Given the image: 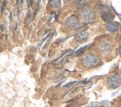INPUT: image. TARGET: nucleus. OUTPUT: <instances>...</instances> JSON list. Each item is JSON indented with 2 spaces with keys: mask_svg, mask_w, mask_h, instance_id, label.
<instances>
[{
  "mask_svg": "<svg viewBox=\"0 0 121 107\" xmlns=\"http://www.w3.org/2000/svg\"><path fill=\"white\" fill-rule=\"evenodd\" d=\"M106 28L108 31L112 32V33H114L118 30V25L116 22H108L106 25Z\"/></svg>",
  "mask_w": 121,
  "mask_h": 107,
  "instance_id": "0eeeda50",
  "label": "nucleus"
},
{
  "mask_svg": "<svg viewBox=\"0 0 121 107\" xmlns=\"http://www.w3.org/2000/svg\"><path fill=\"white\" fill-rule=\"evenodd\" d=\"M118 51H119V54H120V55L121 56V45L119 47V49H118Z\"/></svg>",
  "mask_w": 121,
  "mask_h": 107,
  "instance_id": "4468645a",
  "label": "nucleus"
},
{
  "mask_svg": "<svg viewBox=\"0 0 121 107\" xmlns=\"http://www.w3.org/2000/svg\"><path fill=\"white\" fill-rule=\"evenodd\" d=\"M39 4H40V1H38L37 2V4H36V9H35V10H34V17L36 15V13H37V12H38V10H39Z\"/></svg>",
  "mask_w": 121,
  "mask_h": 107,
  "instance_id": "9b49d317",
  "label": "nucleus"
},
{
  "mask_svg": "<svg viewBox=\"0 0 121 107\" xmlns=\"http://www.w3.org/2000/svg\"><path fill=\"white\" fill-rule=\"evenodd\" d=\"M49 31H50L49 29H47V30H45V32H44V34H43V36H44V35H45V34H47V33H48V32Z\"/></svg>",
  "mask_w": 121,
  "mask_h": 107,
  "instance_id": "2eb2a0df",
  "label": "nucleus"
},
{
  "mask_svg": "<svg viewBox=\"0 0 121 107\" xmlns=\"http://www.w3.org/2000/svg\"><path fill=\"white\" fill-rule=\"evenodd\" d=\"M54 13H55V12L54 11H52L51 12V15H50V17H49V19H48V23L49 22H51V21L53 19V18H54Z\"/></svg>",
  "mask_w": 121,
  "mask_h": 107,
  "instance_id": "f8f14e48",
  "label": "nucleus"
},
{
  "mask_svg": "<svg viewBox=\"0 0 121 107\" xmlns=\"http://www.w3.org/2000/svg\"><path fill=\"white\" fill-rule=\"evenodd\" d=\"M113 48L112 42L108 40H103L100 41L98 45V49L103 54H108L111 52Z\"/></svg>",
  "mask_w": 121,
  "mask_h": 107,
  "instance_id": "20e7f679",
  "label": "nucleus"
},
{
  "mask_svg": "<svg viewBox=\"0 0 121 107\" xmlns=\"http://www.w3.org/2000/svg\"><path fill=\"white\" fill-rule=\"evenodd\" d=\"M78 83V81H73V82H70V83H67V84H65V85H62V88H64V89H67V88H70V87H71L72 85H73L74 84H76V83Z\"/></svg>",
  "mask_w": 121,
  "mask_h": 107,
  "instance_id": "9d476101",
  "label": "nucleus"
},
{
  "mask_svg": "<svg viewBox=\"0 0 121 107\" xmlns=\"http://www.w3.org/2000/svg\"><path fill=\"white\" fill-rule=\"evenodd\" d=\"M79 19L75 16H71V17H68L65 20V25L69 28L70 29L75 28L77 26L79 25Z\"/></svg>",
  "mask_w": 121,
  "mask_h": 107,
  "instance_id": "39448f33",
  "label": "nucleus"
},
{
  "mask_svg": "<svg viewBox=\"0 0 121 107\" xmlns=\"http://www.w3.org/2000/svg\"><path fill=\"white\" fill-rule=\"evenodd\" d=\"M50 4L52 8H60V6L61 5V2L60 1H51Z\"/></svg>",
  "mask_w": 121,
  "mask_h": 107,
  "instance_id": "1a4fd4ad",
  "label": "nucleus"
},
{
  "mask_svg": "<svg viewBox=\"0 0 121 107\" xmlns=\"http://www.w3.org/2000/svg\"><path fill=\"white\" fill-rule=\"evenodd\" d=\"M6 4H7V2H6V1H4V2L2 3V12H3V10H4L5 6H6Z\"/></svg>",
  "mask_w": 121,
  "mask_h": 107,
  "instance_id": "ddd939ff",
  "label": "nucleus"
},
{
  "mask_svg": "<svg viewBox=\"0 0 121 107\" xmlns=\"http://www.w3.org/2000/svg\"><path fill=\"white\" fill-rule=\"evenodd\" d=\"M88 34L86 33V32H82V33L79 34L77 35V37H76V40L77 41H85L87 40L88 38Z\"/></svg>",
  "mask_w": 121,
  "mask_h": 107,
  "instance_id": "6e6552de",
  "label": "nucleus"
},
{
  "mask_svg": "<svg viewBox=\"0 0 121 107\" xmlns=\"http://www.w3.org/2000/svg\"><path fill=\"white\" fill-rule=\"evenodd\" d=\"M101 17L103 21L106 22H110L114 19V15L112 13V12L109 11H103L101 13Z\"/></svg>",
  "mask_w": 121,
  "mask_h": 107,
  "instance_id": "423d86ee",
  "label": "nucleus"
},
{
  "mask_svg": "<svg viewBox=\"0 0 121 107\" xmlns=\"http://www.w3.org/2000/svg\"><path fill=\"white\" fill-rule=\"evenodd\" d=\"M100 59L99 56L94 53H88L82 58V64L87 68H92L99 66Z\"/></svg>",
  "mask_w": 121,
  "mask_h": 107,
  "instance_id": "f257e3e1",
  "label": "nucleus"
},
{
  "mask_svg": "<svg viewBox=\"0 0 121 107\" xmlns=\"http://www.w3.org/2000/svg\"><path fill=\"white\" fill-rule=\"evenodd\" d=\"M120 107H121V98H120Z\"/></svg>",
  "mask_w": 121,
  "mask_h": 107,
  "instance_id": "dca6fc26",
  "label": "nucleus"
},
{
  "mask_svg": "<svg viewBox=\"0 0 121 107\" xmlns=\"http://www.w3.org/2000/svg\"><path fill=\"white\" fill-rule=\"evenodd\" d=\"M81 15L88 22H92L95 19V13L90 8H82L81 10Z\"/></svg>",
  "mask_w": 121,
  "mask_h": 107,
  "instance_id": "7ed1b4c3",
  "label": "nucleus"
},
{
  "mask_svg": "<svg viewBox=\"0 0 121 107\" xmlns=\"http://www.w3.org/2000/svg\"><path fill=\"white\" fill-rule=\"evenodd\" d=\"M107 85L109 89H114L121 85V76L117 74H112L107 79Z\"/></svg>",
  "mask_w": 121,
  "mask_h": 107,
  "instance_id": "f03ea898",
  "label": "nucleus"
}]
</instances>
